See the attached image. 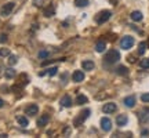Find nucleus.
I'll use <instances>...</instances> for the list:
<instances>
[{"label":"nucleus","mask_w":149,"mask_h":138,"mask_svg":"<svg viewBox=\"0 0 149 138\" xmlns=\"http://www.w3.org/2000/svg\"><path fill=\"white\" fill-rule=\"evenodd\" d=\"M120 59V53L117 51V50H111V51H108V54L105 55V61H107L108 64H115Z\"/></svg>","instance_id":"obj_1"},{"label":"nucleus","mask_w":149,"mask_h":138,"mask_svg":"<svg viewBox=\"0 0 149 138\" xmlns=\"http://www.w3.org/2000/svg\"><path fill=\"white\" fill-rule=\"evenodd\" d=\"M90 113H91L90 109H84V111L80 112V115H79L77 117H76V119H74V126H76V127L81 126V124H83V122H84L86 119L90 116Z\"/></svg>","instance_id":"obj_2"},{"label":"nucleus","mask_w":149,"mask_h":138,"mask_svg":"<svg viewBox=\"0 0 149 138\" xmlns=\"http://www.w3.org/2000/svg\"><path fill=\"white\" fill-rule=\"evenodd\" d=\"M111 17H112V13H111V11L104 10V11H101V13H100V14L95 17V21H97V24H100V25H101V24H105V22H107L108 20L111 18Z\"/></svg>","instance_id":"obj_3"},{"label":"nucleus","mask_w":149,"mask_h":138,"mask_svg":"<svg viewBox=\"0 0 149 138\" xmlns=\"http://www.w3.org/2000/svg\"><path fill=\"white\" fill-rule=\"evenodd\" d=\"M134 37L133 36H124L120 40V46H122V48L123 50H130V48L134 46Z\"/></svg>","instance_id":"obj_4"},{"label":"nucleus","mask_w":149,"mask_h":138,"mask_svg":"<svg viewBox=\"0 0 149 138\" xmlns=\"http://www.w3.org/2000/svg\"><path fill=\"white\" fill-rule=\"evenodd\" d=\"M14 7H15V3H13V1L7 3V4H4L1 8H0V15H1V17H8L11 13H13Z\"/></svg>","instance_id":"obj_5"},{"label":"nucleus","mask_w":149,"mask_h":138,"mask_svg":"<svg viewBox=\"0 0 149 138\" xmlns=\"http://www.w3.org/2000/svg\"><path fill=\"white\" fill-rule=\"evenodd\" d=\"M101 128L104 131H111L112 130V120L108 117H102L101 119Z\"/></svg>","instance_id":"obj_6"},{"label":"nucleus","mask_w":149,"mask_h":138,"mask_svg":"<svg viewBox=\"0 0 149 138\" xmlns=\"http://www.w3.org/2000/svg\"><path fill=\"white\" fill-rule=\"evenodd\" d=\"M72 80L74 83H80L84 80V72L83 70H74L73 75H72Z\"/></svg>","instance_id":"obj_7"},{"label":"nucleus","mask_w":149,"mask_h":138,"mask_svg":"<svg viewBox=\"0 0 149 138\" xmlns=\"http://www.w3.org/2000/svg\"><path fill=\"white\" fill-rule=\"evenodd\" d=\"M117 106L116 104H113V102H109V104H105V105L102 106V112L104 113H113V112H116Z\"/></svg>","instance_id":"obj_8"},{"label":"nucleus","mask_w":149,"mask_h":138,"mask_svg":"<svg viewBox=\"0 0 149 138\" xmlns=\"http://www.w3.org/2000/svg\"><path fill=\"white\" fill-rule=\"evenodd\" d=\"M37 112H39V106L32 104V105H29L26 109H25V115H28V116H35V115H37Z\"/></svg>","instance_id":"obj_9"},{"label":"nucleus","mask_w":149,"mask_h":138,"mask_svg":"<svg viewBox=\"0 0 149 138\" xmlns=\"http://www.w3.org/2000/svg\"><path fill=\"white\" fill-rule=\"evenodd\" d=\"M139 120L142 123H149V108H144L139 112Z\"/></svg>","instance_id":"obj_10"},{"label":"nucleus","mask_w":149,"mask_h":138,"mask_svg":"<svg viewBox=\"0 0 149 138\" xmlns=\"http://www.w3.org/2000/svg\"><path fill=\"white\" fill-rule=\"evenodd\" d=\"M123 104L127 106V108H134L135 106V97L134 95H128L124 98V101H123Z\"/></svg>","instance_id":"obj_11"},{"label":"nucleus","mask_w":149,"mask_h":138,"mask_svg":"<svg viewBox=\"0 0 149 138\" xmlns=\"http://www.w3.org/2000/svg\"><path fill=\"white\" fill-rule=\"evenodd\" d=\"M128 122V117L126 116V115H119V116L116 117V123L119 127H123V126H126Z\"/></svg>","instance_id":"obj_12"},{"label":"nucleus","mask_w":149,"mask_h":138,"mask_svg":"<svg viewBox=\"0 0 149 138\" xmlns=\"http://www.w3.org/2000/svg\"><path fill=\"white\" fill-rule=\"evenodd\" d=\"M43 14H44V17H47V18H50V17H53L54 14H55V8H54L53 4L47 6L44 10H43Z\"/></svg>","instance_id":"obj_13"},{"label":"nucleus","mask_w":149,"mask_h":138,"mask_svg":"<svg viewBox=\"0 0 149 138\" xmlns=\"http://www.w3.org/2000/svg\"><path fill=\"white\" fill-rule=\"evenodd\" d=\"M81 66H83V69H84V70H93L95 65H94V62H93V61H90V59H86V61H83V62H81Z\"/></svg>","instance_id":"obj_14"},{"label":"nucleus","mask_w":149,"mask_h":138,"mask_svg":"<svg viewBox=\"0 0 149 138\" xmlns=\"http://www.w3.org/2000/svg\"><path fill=\"white\" fill-rule=\"evenodd\" d=\"M131 20L135 22H139V21H142V18H144V15H142V13L141 11H133L131 13Z\"/></svg>","instance_id":"obj_15"},{"label":"nucleus","mask_w":149,"mask_h":138,"mask_svg":"<svg viewBox=\"0 0 149 138\" xmlns=\"http://www.w3.org/2000/svg\"><path fill=\"white\" fill-rule=\"evenodd\" d=\"M48 122H50V116H48V115H42V117L37 120V126H39V127H43V126H46Z\"/></svg>","instance_id":"obj_16"},{"label":"nucleus","mask_w":149,"mask_h":138,"mask_svg":"<svg viewBox=\"0 0 149 138\" xmlns=\"http://www.w3.org/2000/svg\"><path fill=\"white\" fill-rule=\"evenodd\" d=\"M61 105L64 106V108H69L72 106V98L69 95H64L62 97V100H61Z\"/></svg>","instance_id":"obj_17"},{"label":"nucleus","mask_w":149,"mask_h":138,"mask_svg":"<svg viewBox=\"0 0 149 138\" xmlns=\"http://www.w3.org/2000/svg\"><path fill=\"white\" fill-rule=\"evenodd\" d=\"M105 48H107V44H105L104 40L97 42V44H95V51L97 53H102V51H105Z\"/></svg>","instance_id":"obj_18"},{"label":"nucleus","mask_w":149,"mask_h":138,"mask_svg":"<svg viewBox=\"0 0 149 138\" xmlns=\"http://www.w3.org/2000/svg\"><path fill=\"white\" fill-rule=\"evenodd\" d=\"M87 102H88V98L86 95H83V94H79L77 98H76V104H77V105H84Z\"/></svg>","instance_id":"obj_19"},{"label":"nucleus","mask_w":149,"mask_h":138,"mask_svg":"<svg viewBox=\"0 0 149 138\" xmlns=\"http://www.w3.org/2000/svg\"><path fill=\"white\" fill-rule=\"evenodd\" d=\"M17 122H18V124L21 127H28V124H29V122H28V119L25 116H18L17 117Z\"/></svg>","instance_id":"obj_20"},{"label":"nucleus","mask_w":149,"mask_h":138,"mask_svg":"<svg viewBox=\"0 0 149 138\" xmlns=\"http://www.w3.org/2000/svg\"><path fill=\"white\" fill-rule=\"evenodd\" d=\"M4 76H6V79H14L15 77V70L13 68H7L4 72Z\"/></svg>","instance_id":"obj_21"},{"label":"nucleus","mask_w":149,"mask_h":138,"mask_svg":"<svg viewBox=\"0 0 149 138\" xmlns=\"http://www.w3.org/2000/svg\"><path fill=\"white\" fill-rule=\"evenodd\" d=\"M116 73H117V75H120V76H126V75H128V69L126 68V66L120 65V66H117Z\"/></svg>","instance_id":"obj_22"},{"label":"nucleus","mask_w":149,"mask_h":138,"mask_svg":"<svg viewBox=\"0 0 149 138\" xmlns=\"http://www.w3.org/2000/svg\"><path fill=\"white\" fill-rule=\"evenodd\" d=\"M146 48H148V44H146L145 42H141V43H139V44H138V54H139V55L145 54Z\"/></svg>","instance_id":"obj_23"},{"label":"nucleus","mask_w":149,"mask_h":138,"mask_svg":"<svg viewBox=\"0 0 149 138\" xmlns=\"http://www.w3.org/2000/svg\"><path fill=\"white\" fill-rule=\"evenodd\" d=\"M139 66H141L142 69H149V58L141 59V62H139Z\"/></svg>","instance_id":"obj_24"},{"label":"nucleus","mask_w":149,"mask_h":138,"mask_svg":"<svg viewBox=\"0 0 149 138\" xmlns=\"http://www.w3.org/2000/svg\"><path fill=\"white\" fill-rule=\"evenodd\" d=\"M88 4V0H74V6L77 7H86Z\"/></svg>","instance_id":"obj_25"},{"label":"nucleus","mask_w":149,"mask_h":138,"mask_svg":"<svg viewBox=\"0 0 149 138\" xmlns=\"http://www.w3.org/2000/svg\"><path fill=\"white\" fill-rule=\"evenodd\" d=\"M37 57H39L40 59H46L48 57V51H46V50H42V51H39Z\"/></svg>","instance_id":"obj_26"},{"label":"nucleus","mask_w":149,"mask_h":138,"mask_svg":"<svg viewBox=\"0 0 149 138\" xmlns=\"http://www.w3.org/2000/svg\"><path fill=\"white\" fill-rule=\"evenodd\" d=\"M57 73H58V68H57V66L47 69V75H50V76H55Z\"/></svg>","instance_id":"obj_27"},{"label":"nucleus","mask_w":149,"mask_h":138,"mask_svg":"<svg viewBox=\"0 0 149 138\" xmlns=\"http://www.w3.org/2000/svg\"><path fill=\"white\" fill-rule=\"evenodd\" d=\"M8 55H10L8 48H0V57H8Z\"/></svg>","instance_id":"obj_28"},{"label":"nucleus","mask_w":149,"mask_h":138,"mask_svg":"<svg viewBox=\"0 0 149 138\" xmlns=\"http://www.w3.org/2000/svg\"><path fill=\"white\" fill-rule=\"evenodd\" d=\"M18 58H17V55H8V64L10 65H15Z\"/></svg>","instance_id":"obj_29"},{"label":"nucleus","mask_w":149,"mask_h":138,"mask_svg":"<svg viewBox=\"0 0 149 138\" xmlns=\"http://www.w3.org/2000/svg\"><path fill=\"white\" fill-rule=\"evenodd\" d=\"M141 101L142 102H149V93H145L141 95Z\"/></svg>","instance_id":"obj_30"},{"label":"nucleus","mask_w":149,"mask_h":138,"mask_svg":"<svg viewBox=\"0 0 149 138\" xmlns=\"http://www.w3.org/2000/svg\"><path fill=\"white\" fill-rule=\"evenodd\" d=\"M7 42V35L6 33H1L0 35V43H6Z\"/></svg>","instance_id":"obj_31"},{"label":"nucleus","mask_w":149,"mask_h":138,"mask_svg":"<svg viewBox=\"0 0 149 138\" xmlns=\"http://www.w3.org/2000/svg\"><path fill=\"white\" fill-rule=\"evenodd\" d=\"M43 3V0H33V4L36 6V7H40Z\"/></svg>","instance_id":"obj_32"},{"label":"nucleus","mask_w":149,"mask_h":138,"mask_svg":"<svg viewBox=\"0 0 149 138\" xmlns=\"http://www.w3.org/2000/svg\"><path fill=\"white\" fill-rule=\"evenodd\" d=\"M127 61H128V62H131V64H134V62H135V58H134L133 55H130V57L127 58Z\"/></svg>","instance_id":"obj_33"},{"label":"nucleus","mask_w":149,"mask_h":138,"mask_svg":"<svg viewBox=\"0 0 149 138\" xmlns=\"http://www.w3.org/2000/svg\"><path fill=\"white\" fill-rule=\"evenodd\" d=\"M141 134H142V135H148V134H149V131H148V130H144V131H142V133H141Z\"/></svg>","instance_id":"obj_34"},{"label":"nucleus","mask_w":149,"mask_h":138,"mask_svg":"<svg viewBox=\"0 0 149 138\" xmlns=\"http://www.w3.org/2000/svg\"><path fill=\"white\" fill-rule=\"evenodd\" d=\"M3 105H4V101H3V100L0 98V108H3Z\"/></svg>","instance_id":"obj_35"},{"label":"nucleus","mask_w":149,"mask_h":138,"mask_svg":"<svg viewBox=\"0 0 149 138\" xmlns=\"http://www.w3.org/2000/svg\"><path fill=\"white\" fill-rule=\"evenodd\" d=\"M109 1H111L112 4H116V3H117V0H109Z\"/></svg>","instance_id":"obj_36"},{"label":"nucleus","mask_w":149,"mask_h":138,"mask_svg":"<svg viewBox=\"0 0 149 138\" xmlns=\"http://www.w3.org/2000/svg\"><path fill=\"white\" fill-rule=\"evenodd\" d=\"M146 44H148V47H149V40H148V43H146Z\"/></svg>","instance_id":"obj_37"}]
</instances>
